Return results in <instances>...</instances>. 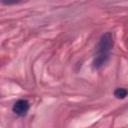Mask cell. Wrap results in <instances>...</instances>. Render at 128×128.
<instances>
[{
	"instance_id": "1",
	"label": "cell",
	"mask_w": 128,
	"mask_h": 128,
	"mask_svg": "<svg viewBox=\"0 0 128 128\" xmlns=\"http://www.w3.org/2000/svg\"><path fill=\"white\" fill-rule=\"evenodd\" d=\"M113 36L110 32H107L103 34L99 40L98 46H97V52L96 56L93 61V66L96 69L101 68L108 60L109 58V52L111 48L113 47Z\"/></svg>"
},
{
	"instance_id": "3",
	"label": "cell",
	"mask_w": 128,
	"mask_h": 128,
	"mask_svg": "<svg viewBox=\"0 0 128 128\" xmlns=\"http://www.w3.org/2000/svg\"><path fill=\"white\" fill-rule=\"evenodd\" d=\"M128 95V91L125 88H117L114 91V96L118 99H124Z\"/></svg>"
},
{
	"instance_id": "2",
	"label": "cell",
	"mask_w": 128,
	"mask_h": 128,
	"mask_svg": "<svg viewBox=\"0 0 128 128\" xmlns=\"http://www.w3.org/2000/svg\"><path fill=\"white\" fill-rule=\"evenodd\" d=\"M29 107H30V104L27 100L25 99H19L17 100L14 105H13V112L16 113L17 115L19 116H24L27 114L28 110H29Z\"/></svg>"
}]
</instances>
